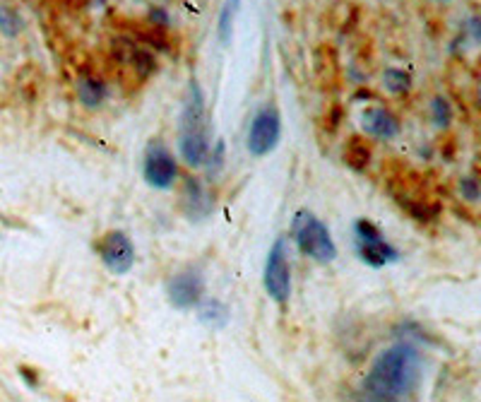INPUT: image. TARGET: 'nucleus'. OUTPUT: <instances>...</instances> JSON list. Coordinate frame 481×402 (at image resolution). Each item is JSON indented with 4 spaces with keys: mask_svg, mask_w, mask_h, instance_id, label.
<instances>
[{
    "mask_svg": "<svg viewBox=\"0 0 481 402\" xmlns=\"http://www.w3.org/2000/svg\"><path fill=\"white\" fill-rule=\"evenodd\" d=\"M293 236L299 249L318 263H332L337 258V246L332 241L330 229L309 210H299L293 217Z\"/></svg>",
    "mask_w": 481,
    "mask_h": 402,
    "instance_id": "nucleus-2",
    "label": "nucleus"
},
{
    "mask_svg": "<svg viewBox=\"0 0 481 402\" xmlns=\"http://www.w3.org/2000/svg\"><path fill=\"white\" fill-rule=\"evenodd\" d=\"M113 54H116L120 66L136 77L137 83L147 80V77L157 70L154 56H152L147 48H140L133 39H116V41H113Z\"/></svg>",
    "mask_w": 481,
    "mask_h": 402,
    "instance_id": "nucleus-9",
    "label": "nucleus"
},
{
    "mask_svg": "<svg viewBox=\"0 0 481 402\" xmlns=\"http://www.w3.org/2000/svg\"><path fill=\"white\" fill-rule=\"evenodd\" d=\"M383 84L385 90L392 92V94H407V92L412 90V77L407 75L405 70L388 68L383 73Z\"/></svg>",
    "mask_w": 481,
    "mask_h": 402,
    "instance_id": "nucleus-18",
    "label": "nucleus"
},
{
    "mask_svg": "<svg viewBox=\"0 0 481 402\" xmlns=\"http://www.w3.org/2000/svg\"><path fill=\"white\" fill-rule=\"evenodd\" d=\"M205 296L203 275L188 267L183 273L173 275L169 282V299L176 309H193Z\"/></svg>",
    "mask_w": 481,
    "mask_h": 402,
    "instance_id": "nucleus-10",
    "label": "nucleus"
},
{
    "mask_svg": "<svg viewBox=\"0 0 481 402\" xmlns=\"http://www.w3.org/2000/svg\"><path fill=\"white\" fill-rule=\"evenodd\" d=\"M24 22L20 13L15 8H10V5H0V31L5 34V37H17L20 31H22Z\"/></svg>",
    "mask_w": 481,
    "mask_h": 402,
    "instance_id": "nucleus-19",
    "label": "nucleus"
},
{
    "mask_svg": "<svg viewBox=\"0 0 481 402\" xmlns=\"http://www.w3.org/2000/svg\"><path fill=\"white\" fill-rule=\"evenodd\" d=\"M197 319L210 328H224L229 323V309L219 299H200L197 302Z\"/></svg>",
    "mask_w": 481,
    "mask_h": 402,
    "instance_id": "nucleus-14",
    "label": "nucleus"
},
{
    "mask_svg": "<svg viewBox=\"0 0 481 402\" xmlns=\"http://www.w3.org/2000/svg\"><path fill=\"white\" fill-rule=\"evenodd\" d=\"M239 10H240V0H224V5H222V10H219L217 37H219V41H222V46L232 44L233 24H236Z\"/></svg>",
    "mask_w": 481,
    "mask_h": 402,
    "instance_id": "nucleus-15",
    "label": "nucleus"
},
{
    "mask_svg": "<svg viewBox=\"0 0 481 402\" xmlns=\"http://www.w3.org/2000/svg\"><path fill=\"white\" fill-rule=\"evenodd\" d=\"M431 118L436 128H448L452 121V107L443 97H436L431 101Z\"/></svg>",
    "mask_w": 481,
    "mask_h": 402,
    "instance_id": "nucleus-20",
    "label": "nucleus"
},
{
    "mask_svg": "<svg viewBox=\"0 0 481 402\" xmlns=\"http://www.w3.org/2000/svg\"><path fill=\"white\" fill-rule=\"evenodd\" d=\"M279 137H282V118H279V111L275 107L260 109L253 121H250L249 130V153L256 154V157H265L270 154L275 147L279 144Z\"/></svg>",
    "mask_w": 481,
    "mask_h": 402,
    "instance_id": "nucleus-7",
    "label": "nucleus"
},
{
    "mask_svg": "<svg viewBox=\"0 0 481 402\" xmlns=\"http://www.w3.org/2000/svg\"><path fill=\"white\" fill-rule=\"evenodd\" d=\"M459 190H462V196L467 197V200H477L479 197V183L474 181V179H465V181H459Z\"/></svg>",
    "mask_w": 481,
    "mask_h": 402,
    "instance_id": "nucleus-21",
    "label": "nucleus"
},
{
    "mask_svg": "<svg viewBox=\"0 0 481 402\" xmlns=\"http://www.w3.org/2000/svg\"><path fill=\"white\" fill-rule=\"evenodd\" d=\"M363 130L378 140H392L399 133V121L388 109L373 107L366 109V114H363Z\"/></svg>",
    "mask_w": 481,
    "mask_h": 402,
    "instance_id": "nucleus-13",
    "label": "nucleus"
},
{
    "mask_svg": "<svg viewBox=\"0 0 481 402\" xmlns=\"http://www.w3.org/2000/svg\"><path fill=\"white\" fill-rule=\"evenodd\" d=\"M97 253L106 270L113 275H128L136 266V246L130 241L128 234H123L118 229L106 232L97 241Z\"/></svg>",
    "mask_w": 481,
    "mask_h": 402,
    "instance_id": "nucleus-6",
    "label": "nucleus"
},
{
    "mask_svg": "<svg viewBox=\"0 0 481 402\" xmlns=\"http://www.w3.org/2000/svg\"><path fill=\"white\" fill-rule=\"evenodd\" d=\"M179 176V164L173 160V154L166 150V144L152 143L144 154V179L154 188H171L173 181Z\"/></svg>",
    "mask_w": 481,
    "mask_h": 402,
    "instance_id": "nucleus-8",
    "label": "nucleus"
},
{
    "mask_svg": "<svg viewBox=\"0 0 481 402\" xmlns=\"http://www.w3.org/2000/svg\"><path fill=\"white\" fill-rule=\"evenodd\" d=\"M265 292L277 302L286 304L292 296V267H289V256H286V243L279 236L275 246L267 253V263H265Z\"/></svg>",
    "mask_w": 481,
    "mask_h": 402,
    "instance_id": "nucleus-5",
    "label": "nucleus"
},
{
    "mask_svg": "<svg viewBox=\"0 0 481 402\" xmlns=\"http://www.w3.org/2000/svg\"><path fill=\"white\" fill-rule=\"evenodd\" d=\"M345 162L352 169H356V171L369 167V162H371L369 143H366V140H363L361 135L349 137V140H346V147H345Z\"/></svg>",
    "mask_w": 481,
    "mask_h": 402,
    "instance_id": "nucleus-16",
    "label": "nucleus"
},
{
    "mask_svg": "<svg viewBox=\"0 0 481 402\" xmlns=\"http://www.w3.org/2000/svg\"><path fill=\"white\" fill-rule=\"evenodd\" d=\"M150 22L154 27H162V30H169V15H166L164 8H152L150 10Z\"/></svg>",
    "mask_w": 481,
    "mask_h": 402,
    "instance_id": "nucleus-22",
    "label": "nucleus"
},
{
    "mask_svg": "<svg viewBox=\"0 0 481 402\" xmlns=\"http://www.w3.org/2000/svg\"><path fill=\"white\" fill-rule=\"evenodd\" d=\"M419 380L421 354L409 342H399L373 362L363 393L371 400H405L416 390Z\"/></svg>",
    "mask_w": 481,
    "mask_h": 402,
    "instance_id": "nucleus-1",
    "label": "nucleus"
},
{
    "mask_svg": "<svg viewBox=\"0 0 481 402\" xmlns=\"http://www.w3.org/2000/svg\"><path fill=\"white\" fill-rule=\"evenodd\" d=\"M390 193L395 196L399 205L405 207L407 213L412 214L414 220H419L421 224L424 222H433L438 217V213H441V205L426 193L424 183L414 181V174L392 179Z\"/></svg>",
    "mask_w": 481,
    "mask_h": 402,
    "instance_id": "nucleus-3",
    "label": "nucleus"
},
{
    "mask_svg": "<svg viewBox=\"0 0 481 402\" xmlns=\"http://www.w3.org/2000/svg\"><path fill=\"white\" fill-rule=\"evenodd\" d=\"M179 150L183 162L188 167H203L210 154V135L207 130H190V133H180Z\"/></svg>",
    "mask_w": 481,
    "mask_h": 402,
    "instance_id": "nucleus-12",
    "label": "nucleus"
},
{
    "mask_svg": "<svg viewBox=\"0 0 481 402\" xmlns=\"http://www.w3.org/2000/svg\"><path fill=\"white\" fill-rule=\"evenodd\" d=\"M77 97L83 101V107L97 109L106 99V84L97 77H84L83 83L77 84Z\"/></svg>",
    "mask_w": 481,
    "mask_h": 402,
    "instance_id": "nucleus-17",
    "label": "nucleus"
},
{
    "mask_svg": "<svg viewBox=\"0 0 481 402\" xmlns=\"http://www.w3.org/2000/svg\"><path fill=\"white\" fill-rule=\"evenodd\" d=\"M354 234H356V253L366 266L383 267L399 260V250L380 234V229L373 222L359 220L354 227Z\"/></svg>",
    "mask_w": 481,
    "mask_h": 402,
    "instance_id": "nucleus-4",
    "label": "nucleus"
},
{
    "mask_svg": "<svg viewBox=\"0 0 481 402\" xmlns=\"http://www.w3.org/2000/svg\"><path fill=\"white\" fill-rule=\"evenodd\" d=\"M438 3H448V0H438Z\"/></svg>",
    "mask_w": 481,
    "mask_h": 402,
    "instance_id": "nucleus-23",
    "label": "nucleus"
},
{
    "mask_svg": "<svg viewBox=\"0 0 481 402\" xmlns=\"http://www.w3.org/2000/svg\"><path fill=\"white\" fill-rule=\"evenodd\" d=\"M180 203H183V213L188 214L190 220H205L214 207V197L210 196V190L205 188L203 181L197 179H188L180 193Z\"/></svg>",
    "mask_w": 481,
    "mask_h": 402,
    "instance_id": "nucleus-11",
    "label": "nucleus"
}]
</instances>
